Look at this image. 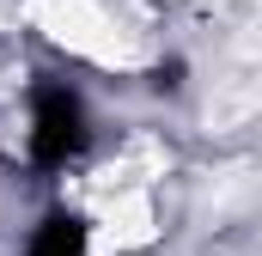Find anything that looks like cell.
<instances>
[{
  "label": "cell",
  "instance_id": "cell-2",
  "mask_svg": "<svg viewBox=\"0 0 262 256\" xmlns=\"http://www.w3.org/2000/svg\"><path fill=\"white\" fill-rule=\"evenodd\" d=\"M31 256H85V226L73 214H49L31 238Z\"/></svg>",
  "mask_w": 262,
  "mask_h": 256
},
{
  "label": "cell",
  "instance_id": "cell-1",
  "mask_svg": "<svg viewBox=\"0 0 262 256\" xmlns=\"http://www.w3.org/2000/svg\"><path fill=\"white\" fill-rule=\"evenodd\" d=\"M79 134H85L79 98H73L67 86H37V128H31V159H37L43 171H55V165H67V159H73Z\"/></svg>",
  "mask_w": 262,
  "mask_h": 256
},
{
  "label": "cell",
  "instance_id": "cell-3",
  "mask_svg": "<svg viewBox=\"0 0 262 256\" xmlns=\"http://www.w3.org/2000/svg\"><path fill=\"white\" fill-rule=\"evenodd\" d=\"M152 86H159V92H177V86H183V61H165L152 73Z\"/></svg>",
  "mask_w": 262,
  "mask_h": 256
}]
</instances>
